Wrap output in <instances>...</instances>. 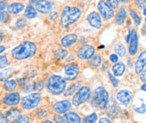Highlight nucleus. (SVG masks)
<instances>
[{
	"label": "nucleus",
	"mask_w": 146,
	"mask_h": 123,
	"mask_svg": "<svg viewBox=\"0 0 146 123\" xmlns=\"http://www.w3.org/2000/svg\"><path fill=\"white\" fill-rule=\"evenodd\" d=\"M36 45L30 41H25L13 49L11 51L12 57L17 61H24L33 57L36 53Z\"/></svg>",
	"instance_id": "obj_1"
},
{
	"label": "nucleus",
	"mask_w": 146,
	"mask_h": 123,
	"mask_svg": "<svg viewBox=\"0 0 146 123\" xmlns=\"http://www.w3.org/2000/svg\"><path fill=\"white\" fill-rule=\"evenodd\" d=\"M82 17V10L75 6H67L64 8L60 15L61 28H67L75 24Z\"/></svg>",
	"instance_id": "obj_2"
},
{
	"label": "nucleus",
	"mask_w": 146,
	"mask_h": 123,
	"mask_svg": "<svg viewBox=\"0 0 146 123\" xmlns=\"http://www.w3.org/2000/svg\"><path fill=\"white\" fill-rule=\"evenodd\" d=\"M66 79L57 75H53L49 78L47 82V89L53 95H60L66 91Z\"/></svg>",
	"instance_id": "obj_3"
},
{
	"label": "nucleus",
	"mask_w": 146,
	"mask_h": 123,
	"mask_svg": "<svg viewBox=\"0 0 146 123\" xmlns=\"http://www.w3.org/2000/svg\"><path fill=\"white\" fill-rule=\"evenodd\" d=\"M41 96L39 93H31L23 97L21 101V106L25 110H32L39 106Z\"/></svg>",
	"instance_id": "obj_4"
},
{
	"label": "nucleus",
	"mask_w": 146,
	"mask_h": 123,
	"mask_svg": "<svg viewBox=\"0 0 146 123\" xmlns=\"http://www.w3.org/2000/svg\"><path fill=\"white\" fill-rule=\"evenodd\" d=\"M91 97V89L88 86H82L72 98V104L75 107H79L85 103Z\"/></svg>",
	"instance_id": "obj_5"
},
{
	"label": "nucleus",
	"mask_w": 146,
	"mask_h": 123,
	"mask_svg": "<svg viewBox=\"0 0 146 123\" xmlns=\"http://www.w3.org/2000/svg\"><path fill=\"white\" fill-rule=\"evenodd\" d=\"M108 92L105 90L104 87L99 86L95 91V101L97 106L100 109H105L108 103Z\"/></svg>",
	"instance_id": "obj_6"
},
{
	"label": "nucleus",
	"mask_w": 146,
	"mask_h": 123,
	"mask_svg": "<svg viewBox=\"0 0 146 123\" xmlns=\"http://www.w3.org/2000/svg\"><path fill=\"white\" fill-rule=\"evenodd\" d=\"M95 48L90 45H85L82 46L76 52V56L80 60H90L94 56Z\"/></svg>",
	"instance_id": "obj_7"
},
{
	"label": "nucleus",
	"mask_w": 146,
	"mask_h": 123,
	"mask_svg": "<svg viewBox=\"0 0 146 123\" xmlns=\"http://www.w3.org/2000/svg\"><path fill=\"white\" fill-rule=\"evenodd\" d=\"M65 70V78L66 80H73L79 75L80 69L76 64H66L64 68Z\"/></svg>",
	"instance_id": "obj_8"
},
{
	"label": "nucleus",
	"mask_w": 146,
	"mask_h": 123,
	"mask_svg": "<svg viewBox=\"0 0 146 123\" xmlns=\"http://www.w3.org/2000/svg\"><path fill=\"white\" fill-rule=\"evenodd\" d=\"M98 9L101 14L103 18H105L106 20H109L111 19L113 15H114V12H113V9H112L108 4L106 2L104 1H100L98 4Z\"/></svg>",
	"instance_id": "obj_9"
},
{
	"label": "nucleus",
	"mask_w": 146,
	"mask_h": 123,
	"mask_svg": "<svg viewBox=\"0 0 146 123\" xmlns=\"http://www.w3.org/2000/svg\"><path fill=\"white\" fill-rule=\"evenodd\" d=\"M87 20L92 27L95 29L102 28V18L98 12L96 11L91 12L87 17Z\"/></svg>",
	"instance_id": "obj_10"
},
{
	"label": "nucleus",
	"mask_w": 146,
	"mask_h": 123,
	"mask_svg": "<svg viewBox=\"0 0 146 123\" xmlns=\"http://www.w3.org/2000/svg\"><path fill=\"white\" fill-rule=\"evenodd\" d=\"M130 44L129 48V55L132 56H134L137 54L138 51V46H139V37L137 34V32L134 30L130 31Z\"/></svg>",
	"instance_id": "obj_11"
},
{
	"label": "nucleus",
	"mask_w": 146,
	"mask_h": 123,
	"mask_svg": "<svg viewBox=\"0 0 146 123\" xmlns=\"http://www.w3.org/2000/svg\"><path fill=\"white\" fill-rule=\"evenodd\" d=\"M72 107V104L71 102L68 101V100H64V101H60L56 102L55 105H54V110L55 111L59 114V115H61V114H65V113H67L68 111L71 109Z\"/></svg>",
	"instance_id": "obj_12"
},
{
	"label": "nucleus",
	"mask_w": 146,
	"mask_h": 123,
	"mask_svg": "<svg viewBox=\"0 0 146 123\" xmlns=\"http://www.w3.org/2000/svg\"><path fill=\"white\" fill-rule=\"evenodd\" d=\"M20 101V95L18 92H11L6 95L3 99V103L7 106H16Z\"/></svg>",
	"instance_id": "obj_13"
},
{
	"label": "nucleus",
	"mask_w": 146,
	"mask_h": 123,
	"mask_svg": "<svg viewBox=\"0 0 146 123\" xmlns=\"http://www.w3.org/2000/svg\"><path fill=\"white\" fill-rule=\"evenodd\" d=\"M54 6V3L50 1L41 0L36 2V10L41 14H46L50 12Z\"/></svg>",
	"instance_id": "obj_14"
},
{
	"label": "nucleus",
	"mask_w": 146,
	"mask_h": 123,
	"mask_svg": "<svg viewBox=\"0 0 146 123\" xmlns=\"http://www.w3.org/2000/svg\"><path fill=\"white\" fill-rule=\"evenodd\" d=\"M117 101L123 106H128L132 100V93L128 90H122L117 94Z\"/></svg>",
	"instance_id": "obj_15"
},
{
	"label": "nucleus",
	"mask_w": 146,
	"mask_h": 123,
	"mask_svg": "<svg viewBox=\"0 0 146 123\" xmlns=\"http://www.w3.org/2000/svg\"><path fill=\"white\" fill-rule=\"evenodd\" d=\"M145 65L146 50H145V51H142V52L139 54V57H138V60H137V61L135 63V67H134L135 72H136L137 74H140V73L144 70Z\"/></svg>",
	"instance_id": "obj_16"
},
{
	"label": "nucleus",
	"mask_w": 146,
	"mask_h": 123,
	"mask_svg": "<svg viewBox=\"0 0 146 123\" xmlns=\"http://www.w3.org/2000/svg\"><path fill=\"white\" fill-rule=\"evenodd\" d=\"M78 39V36L76 34H69L64 36L60 40V45L64 48H68L73 45Z\"/></svg>",
	"instance_id": "obj_17"
},
{
	"label": "nucleus",
	"mask_w": 146,
	"mask_h": 123,
	"mask_svg": "<svg viewBox=\"0 0 146 123\" xmlns=\"http://www.w3.org/2000/svg\"><path fill=\"white\" fill-rule=\"evenodd\" d=\"M25 9V4L22 3H13L9 4L7 8L8 14H18Z\"/></svg>",
	"instance_id": "obj_18"
},
{
	"label": "nucleus",
	"mask_w": 146,
	"mask_h": 123,
	"mask_svg": "<svg viewBox=\"0 0 146 123\" xmlns=\"http://www.w3.org/2000/svg\"><path fill=\"white\" fill-rule=\"evenodd\" d=\"M19 116H20L19 111L18 109L12 108V109H9V110L7 111L6 116H5V118H6L7 122L15 123V122L19 118Z\"/></svg>",
	"instance_id": "obj_19"
},
{
	"label": "nucleus",
	"mask_w": 146,
	"mask_h": 123,
	"mask_svg": "<svg viewBox=\"0 0 146 123\" xmlns=\"http://www.w3.org/2000/svg\"><path fill=\"white\" fill-rule=\"evenodd\" d=\"M64 118H65L66 123H82L80 116L77 113L73 112V111L67 112L64 116Z\"/></svg>",
	"instance_id": "obj_20"
},
{
	"label": "nucleus",
	"mask_w": 146,
	"mask_h": 123,
	"mask_svg": "<svg viewBox=\"0 0 146 123\" xmlns=\"http://www.w3.org/2000/svg\"><path fill=\"white\" fill-rule=\"evenodd\" d=\"M112 70L114 76H121L125 71V64L123 62L117 63L113 66Z\"/></svg>",
	"instance_id": "obj_21"
},
{
	"label": "nucleus",
	"mask_w": 146,
	"mask_h": 123,
	"mask_svg": "<svg viewBox=\"0 0 146 123\" xmlns=\"http://www.w3.org/2000/svg\"><path fill=\"white\" fill-rule=\"evenodd\" d=\"M126 17H127V12L125 10V9L123 7L120 8V9L118 10L116 18H115V22L117 24H123L124 22H125V19H126Z\"/></svg>",
	"instance_id": "obj_22"
},
{
	"label": "nucleus",
	"mask_w": 146,
	"mask_h": 123,
	"mask_svg": "<svg viewBox=\"0 0 146 123\" xmlns=\"http://www.w3.org/2000/svg\"><path fill=\"white\" fill-rule=\"evenodd\" d=\"M3 87L7 91L13 92L17 88V81L15 79H8L4 81Z\"/></svg>",
	"instance_id": "obj_23"
},
{
	"label": "nucleus",
	"mask_w": 146,
	"mask_h": 123,
	"mask_svg": "<svg viewBox=\"0 0 146 123\" xmlns=\"http://www.w3.org/2000/svg\"><path fill=\"white\" fill-rule=\"evenodd\" d=\"M81 86H82V82H80V81H77V82L72 84V85L66 91L65 95H66V96H72V95H73V94H76V93L77 92V91L82 87Z\"/></svg>",
	"instance_id": "obj_24"
},
{
	"label": "nucleus",
	"mask_w": 146,
	"mask_h": 123,
	"mask_svg": "<svg viewBox=\"0 0 146 123\" xmlns=\"http://www.w3.org/2000/svg\"><path fill=\"white\" fill-rule=\"evenodd\" d=\"M25 16L28 18H34L37 16V10L32 5H28L25 10Z\"/></svg>",
	"instance_id": "obj_25"
},
{
	"label": "nucleus",
	"mask_w": 146,
	"mask_h": 123,
	"mask_svg": "<svg viewBox=\"0 0 146 123\" xmlns=\"http://www.w3.org/2000/svg\"><path fill=\"white\" fill-rule=\"evenodd\" d=\"M102 64V57L98 55H94L92 59H90L89 61V64L92 66V67H98L100 66Z\"/></svg>",
	"instance_id": "obj_26"
},
{
	"label": "nucleus",
	"mask_w": 146,
	"mask_h": 123,
	"mask_svg": "<svg viewBox=\"0 0 146 123\" xmlns=\"http://www.w3.org/2000/svg\"><path fill=\"white\" fill-rule=\"evenodd\" d=\"M67 55H68V51L66 49H59L55 53V56L57 60H62L66 58Z\"/></svg>",
	"instance_id": "obj_27"
},
{
	"label": "nucleus",
	"mask_w": 146,
	"mask_h": 123,
	"mask_svg": "<svg viewBox=\"0 0 146 123\" xmlns=\"http://www.w3.org/2000/svg\"><path fill=\"white\" fill-rule=\"evenodd\" d=\"M115 51L117 54V55L120 57H124L126 54V49L123 44H117L115 46Z\"/></svg>",
	"instance_id": "obj_28"
},
{
	"label": "nucleus",
	"mask_w": 146,
	"mask_h": 123,
	"mask_svg": "<svg viewBox=\"0 0 146 123\" xmlns=\"http://www.w3.org/2000/svg\"><path fill=\"white\" fill-rule=\"evenodd\" d=\"M98 120V115L96 113H92L89 116H87L83 121H82V123H95Z\"/></svg>",
	"instance_id": "obj_29"
},
{
	"label": "nucleus",
	"mask_w": 146,
	"mask_h": 123,
	"mask_svg": "<svg viewBox=\"0 0 146 123\" xmlns=\"http://www.w3.org/2000/svg\"><path fill=\"white\" fill-rule=\"evenodd\" d=\"M14 71V69L9 68V69H6L4 70L0 71V80H8V76Z\"/></svg>",
	"instance_id": "obj_30"
},
{
	"label": "nucleus",
	"mask_w": 146,
	"mask_h": 123,
	"mask_svg": "<svg viewBox=\"0 0 146 123\" xmlns=\"http://www.w3.org/2000/svg\"><path fill=\"white\" fill-rule=\"evenodd\" d=\"M130 15H131L132 18L133 19L134 23L136 24L137 26H139L141 24V18L138 15V14L134 11V10H130Z\"/></svg>",
	"instance_id": "obj_31"
},
{
	"label": "nucleus",
	"mask_w": 146,
	"mask_h": 123,
	"mask_svg": "<svg viewBox=\"0 0 146 123\" xmlns=\"http://www.w3.org/2000/svg\"><path fill=\"white\" fill-rule=\"evenodd\" d=\"M15 123H29V117L27 115H20Z\"/></svg>",
	"instance_id": "obj_32"
},
{
	"label": "nucleus",
	"mask_w": 146,
	"mask_h": 123,
	"mask_svg": "<svg viewBox=\"0 0 146 123\" xmlns=\"http://www.w3.org/2000/svg\"><path fill=\"white\" fill-rule=\"evenodd\" d=\"M9 63V60L6 55H0V69L5 68Z\"/></svg>",
	"instance_id": "obj_33"
},
{
	"label": "nucleus",
	"mask_w": 146,
	"mask_h": 123,
	"mask_svg": "<svg viewBox=\"0 0 146 123\" xmlns=\"http://www.w3.org/2000/svg\"><path fill=\"white\" fill-rule=\"evenodd\" d=\"M107 4L112 9H116L117 6H118V3H119V1H117V0H108L107 2Z\"/></svg>",
	"instance_id": "obj_34"
},
{
	"label": "nucleus",
	"mask_w": 146,
	"mask_h": 123,
	"mask_svg": "<svg viewBox=\"0 0 146 123\" xmlns=\"http://www.w3.org/2000/svg\"><path fill=\"white\" fill-rule=\"evenodd\" d=\"M26 19L25 18H19L17 22H16V26L19 29H22L26 25Z\"/></svg>",
	"instance_id": "obj_35"
},
{
	"label": "nucleus",
	"mask_w": 146,
	"mask_h": 123,
	"mask_svg": "<svg viewBox=\"0 0 146 123\" xmlns=\"http://www.w3.org/2000/svg\"><path fill=\"white\" fill-rule=\"evenodd\" d=\"M9 18V14L8 12H2L0 13V22L2 23H5Z\"/></svg>",
	"instance_id": "obj_36"
},
{
	"label": "nucleus",
	"mask_w": 146,
	"mask_h": 123,
	"mask_svg": "<svg viewBox=\"0 0 146 123\" xmlns=\"http://www.w3.org/2000/svg\"><path fill=\"white\" fill-rule=\"evenodd\" d=\"M54 120H55L56 123H66V122H65V118H64V116H60V115H59V114L55 115Z\"/></svg>",
	"instance_id": "obj_37"
},
{
	"label": "nucleus",
	"mask_w": 146,
	"mask_h": 123,
	"mask_svg": "<svg viewBox=\"0 0 146 123\" xmlns=\"http://www.w3.org/2000/svg\"><path fill=\"white\" fill-rule=\"evenodd\" d=\"M135 3L137 4V6L141 9H146V1L141 0V1H135Z\"/></svg>",
	"instance_id": "obj_38"
},
{
	"label": "nucleus",
	"mask_w": 146,
	"mask_h": 123,
	"mask_svg": "<svg viewBox=\"0 0 146 123\" xmlns=\"http://www.w3.org/2000/svg\"><path fill=\"white\" fill-rule=\"evenodd\" d=\"M108 76L110 77V80H111V81H112V83H113V86L114 87H117V83H118L117 79H116L115 77H113V76L110 72H108Z\"/></svg>",
	"instance_id": "obj_39"
},
{
	"label": "nucleus",
	"mask_w": 146,
	"mask_h": 123,
	"mask_svg": "<svg viewBox=\"0 0 146 123\" xmlns=\"http://www.w3.org/2000/svg\"><path fill=\"white\" fill-rule=\"evenodd\" d=\"M8 8V2L6 1H0V13L3 12V10Z\"/></svg>",
	"instance_id": "obj_40"
},
{
	"label": "nucleus",
	"mask_w": 146,
	"mask_h": 123,
	"mask_svg": "<svg viewBox=\"0 0 146 123\" xmlns=\"http://www.w3.org/2000/svg\"><path fill=\"white\" fill-rule=\"evenodd\" d=\"M110 61L113 62V63H117L118 61V56L115 54H112L110 55Z\"/></svg>",
	"instance_id": "obj_41"
},
{
	"label": "nucleus",
	"mask_w": 146,
	"mask_h": 123,
	"mask_svg": "<svg viewBox=\"0 0 146 123\" xmlns=\"http://www.w3.org/2000/svg\"><path fill=\"white\" fill-rule=\"evenodd\" d=\"M140 80L146 83V70H143L141 73H140Z\"/></svg>",
	"instance_id": "obj_42"
},
{
	"label": "nucleus",
	"mask_w": 146,
	"mask_h": 123,
	"mask_svg": "<svg viewBox=\"0 0 146 123\" xmlns=\"http://www.w3.org/2000/svg\"><path fill=\"white\" fill-rule=\"evenodd\" d=\"M98 123H113L108 118H107V117H102L100 120H99V122Z\"/></svg>",
	"instance_id": "obj_43"
},
{
	"label": "nucleus",
	"mask_w": 146,
	"mask_h": 123,
	"mask_svg": "<svg viewBox=\"0 0 146 123\" xmlns=\"http://www.w3.org/2000/svg\"><path fill=\"white\" fill-rule=\"evenodd\" d=\"M50 18L51 19V20H56L57 18H58V14L57 13H56V12H53V13H51L50 14Z\"/></svg>",
	"instance_id": "obj_44"
},
{
	"label": "nucleus",
	"mask_w": 146,
	"mask_h": 123,
	"mask_svg": "<svg viewBox=\"0 0 146 123\" xmlns=\"http://www.w3.org/2000/svg\"><path fill=\"white\" fill-rule=\"evenodd\" d=\"M0 123H7L5 116L2 113V111H0Z\"/></svg>",
	"instance_id": "obj_45"
},
{
	"label": "nucleus",
	"mask_w": 146,
	"mask_h": 123,
	"mask_svg": "<svg viewBox=\"0 0 146 123\" xmlns=\"http://www.w3.org/2000/svg\"><path fill=\"white\" fill-rule=\"evenodd\" d=\"M3 31L0 30V43L3 41Z\"/></svg>",
	"instance_id": "obj_46"
},
{
	"label": "nucleus",
	"mask_w": 146,
	"mask_h": 123,
	"mask_svg": "<svg viewBox=\"0 0 146 123\" xmlns=\"http://www.w3.org/2000/svg\"><path fill=\"white\" fill-rule=\"evenodd\" d=\"M4 50H5V47L3 46V45H0V54L3 53Z\"/></svg>",
	"instance_id": "obj_47"
},
{
	"label": "nucleus",
	"mask_w": 146,
	"mask_h": 123,
	"mask_svg": "<svg viewBox=\"0 0 146 123\" xmlns=\"http://www.w3.org/2000/svg\"><path fill=\"white\" fill-rule=\"evenodd\" d=\"M141 91H145L146 92V83L145 84H144V85L141 86Z\"/></svg>",
	"instance_id": "obj_48"
},
{
	"label": "nucleus",
	"mask_w": 146,
	"mask_h": 123,
	"mask_svg": "<svg viewBox=\"0 0 146 123\" xmlns=\"http://www.w3.org/2000/svg\"><path fill=\"white\" fill-rule=\"evenodd\" d=\"M41 123H54L53 122H51V121H49V120H46V121H44L43 122Z\"/></svg>",
	"instance_id": "obj_49"
},
{
	"label": "nucleus",
	"mask_w": 146,
	"mask_h": 123,
	"mask_svg": "<svg viewBox=\"0 0 146 123\" xmlns=\"http://www.w3.org/2000/svg\"><path fill=\"white\" fill-rule=\"evenodd\" d=\"M144 15L146 16V9H144Z\"/></svg>",
	"instance_id": "obj_50"
},
{
	"label": "nucleus",
	"mask_w": 146,
	"mask_h": 123,
	"mask_svg": "<svg viewBox=\"0 0 146 123\" xmlns=\"http://www.w3.org/2000/svg\"><path fill=\"white\" fill-rule=\"evenodd\" d=\"M145 21H146V18H145Z\"/></svg>",
	"instance_id": "obj_51"
}]
</instances>
